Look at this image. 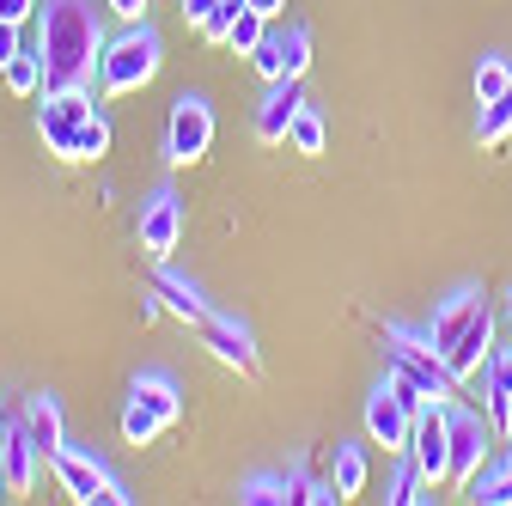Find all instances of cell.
<instances>
[{
	"label": "cell",
	"mask_w": 512,
	"mask_h": 506,
	"mask_svg": "<svg viewBox=\"0 0 512 506\" xmlns=\"http://www.w3.org/2000/svg\"><path fill=\"white\" fill-rule=\"evenodd\" d=\"M49 470H55L61 488H68V500H80V506H128V488H122L92 452H80V446H61V452L49 458Z\"/></svg>",
	"instance_id": "obj_6"
},
{
	"label": "cell",
	"mask_w": 512,
	"mask_h": 506,
	"mask_svg": "<svg viewBox=\"0 0 512 506\" xmlns=\"http://www.w3.org/2000/svg\"><path fill=\"white\" fill-rule=\"evenodd\" d=\"M482 397H506L512 403V348H500L494 360H488V391Z\"/></svg>",
	"instance_id": "obj_26"
},
{
	"label": "cell",
	"mask_w": 512,
	"mask_h": 506,
	"mask_svg": "<svg viewBox=\"0 0 512 506\" xmlns=\"http://www.w3.org/2000/svg\"><path fill=\"white\" fill-rule=\"evenodd\" d=\"M409 458L421 464V476L433 488L452 482V439H445V403H427L415 415V433H409Z\"/></svg>",
	"instance_id": "obj_11"
},
{
	"label": "cell",
	"mask_w": 512,
	"mask_h": 506,
	"mask_svg": "<svg viewBox=\"0 0 512 506\" xmlns=\"http://www.w3.org/2000/svg\"><path fill=\"white\" fill-rule=\"evenodd\" d=\"M183 415V391L171 372H135V385H128V403H122V439L128 446H153V439Z\"/></svg>",
	"instance_id": "obj_4"
},
{
	"label": "cell",
	"mask_w": 512,
	"mask_h": 506,
	"mask_svg": "<svg viewBox=\"0 0 512 506\" xmlns=\"http://www.w3.org/2000/svg\"><path fill=\"white\" fill-rule=\"evenodd\" d=\"M506 135H512V86H506L500 98H488L482 116H476V141H482V147H500Z\"/></svg>",
	"instance_id": "obj_23"
},
{
	"label": "cell",
	"mask_w": 512,
	"mask_h": 506,
	"mask_svg": "<svg viewBox=\"0 0 512 506\" xmlns=\"http://www.w3.org/2000/svg\"><path fill=\"white\" fill-rule=\"evenodd\" d=\"M409 433H415V409L378 378L372 397H366V439H372V446H384V452H409Z\"/></svg>",
	"instance_id": "obj_12"
},
{
	"label": "cell",
	"mask_w": 512,
	"mask_h": 506,
	"mask_svg": "<svg viewBox=\"0 0 512 506\" xmlns=\"http://www.w3.org/2000/svg\"><path fill=\"white\" fill-rule=\"evenodd\" d=\"M153 293L165 299V311H177V318H183V324H196V330H202V324L214 318V305H208V299H202L196 287H189L183 275H171L165 263H159V275H153Z\"/></svg>",
	"instance_id": "obj_16"
},
{
	"label": "cell",
	"mask_w": 512,
	"mask_h": 506,
	"mask_svg": "<svg viewBox=\"0 0 512 506\" xmlns=\"http://www.w3.org/2000/svg\"><path fill=\"white\" fill-rule=\"evenodd\" d=\"M202 342H208V354H214L220 366H232V372H244V378H256V372H263V354H256V336H250V324L226 318V311H214V318L202 324Z\"/></svg>",
	"instance_id": "obj_13"
},
{
	"label": "cell",
	"mask_w": 512,
	"mask_h": 506,
	"mask_svg": "<svg viewBox=\"0 0 512 506\" xmlns=\"http://www.w3.org/2000/svg\"><path fill=\"white\" fill-rule=\"evenodd\" d=\"M104 19H98V0H43V92H74L98 80V61H104Z\"/></svg>",
	"instance_id": "obj_1"
},
{
	"label": "cell",
	"mask_w": 512,
	"mask_h": 506,
	"mask_svg": "<svg viewBox=\"0 0 512 506\" xmlns=\"http://www.w3.org/2000/svg\"><path fill=\"white\" fill-rule=\"evenodd\" d=\"M506 86H512V61H506V55H482V61H476V104L500 98Z\"/></svg>",
	"instance_id": "obj_25"
},
{
	"label": "cell",
	"mask_w": 512,
	"mask_h": 506,
	"mask_svg": "<svg viewBox=\"0 0 512 506\" xmlns=\"http://www.w3.org/2000/svg\"><path fill=\"white\" fill-rule=\"evenodd\" d=\"M238 13H244V0H220L214 19L202 25V37H208V43H226V31H232V19H238Z\"/></svg>",
	"instance_id": "obj_27"
},
{
	"label": "cell",
	"mask_w": 512,
	"mask_h": 506,
	"mask_svg": "<svg viewBox=\"0 0 512 506\" xmlns=\"http://www.w3.org/2000/svg\"><path fill=\"white\" fill-rule=\"evenodd\" d=\"M25 427H31V439L43 446V458H55L61 446H68V427H61V403H55L49 391H37V397L25 403Z\"/></svg>",
	"instance_id": "obj_17"
},
{
	"label": "cell",
	"mask_w": 512,
	"mask_h": 506,
	"mask_svg": "<svg viewBox=\"0 0 512 506\" xmlns=\"http://www.w3.org/2000/svg\"><path fill=\"white\" fill-rule=\"evenodd\" d=\"M366 476H372L366 446H360V439H336V452H330V482H336V494L354 500V494L366 488Z\"/></svg>",
	"instance_id": "obj_18"
},
{
	"label": "cell",
	"mask_w": 512,
	"mask_h": 506,
	"mask_svg": "<svg viewBox=\"0 0 512 506\" xmlns=\"http://www.w3.org/2000/svg\"><path fill=\"white\" fill-rule=\"evenodd\" d=\"M25 49V37H19V25H7V19H0V68H7V61Z\"/></svg>",
	"instance_id": "obj_31"
},
{
	"label": "cell",
	"mask_w": 512,
	"mask_h": 506,
	"mask_svg": "<svg viewBox=\"0 0 512 506\" xmlns=\"http://www.w3.org/2000/svg\"><path fill=\"white\" fill-rule=\"evenodd\" d=\"M378 348H384V360H391V366H403L409 378H421L433 403H452V397H458L452 366L439 360V348H433L427 336H415V330H403V324H378Z\"/></svg>",
	"instance_id": "obj_5"
},
{
	"label": "cell",
	"mask_w": 512,
	"mask_h": 506,
	"mask_svg": "<svg viewBox=\"0 0 512 506\" xmlns=\"http://www.w3.org/2000/svg\"><path fill=\"white\" fill-rule=\"evenodd\" d=\"M104 7H110L122 25H135V19H147V7H153V0H104Z\"/></svg>",
	"instance_id": "obj_28"
},
{
	"label": "cell",
	"mask_w": 512,
	"mask_h": 506,
	"mask_svg": "<svg viewBox=\"0 0 512 506\" xmlns=\"http://www.w3.org/2000/svg\"><path fill=\"white\" fill-rule=\"evenodd\" d=\"M299 104H305L299 80H269V92L256 98V116H250L256 141H263V147H281V141H287V129H293V116H299Z\"/></svg>",
	"instance_id": "obj_14"
},
{
	"label": "cell",
	"mask_w": 512,
	"mask_h": 506,
	"mask_svg": "<svg viewBox=\"0 0 512 506\" xmlns=\"http://www.w3.org/2000/svg\"><path fill=\"white\" fill-rule=\"evenodd\" d=\"M470 500H482V506H512V458L482 464V470L470 476Z\"/></svg>",
	"instance_id": "obj_21"
},
{
	"label": "cell",
	"mask_w": 512,
	"mask_h": 506,
	"mask_svg": "<svg viewBox=\"0 0 512 506\" xmlns=\"http://www.w3.org/2000/svg\"><path fill=\"white\" fill-rule=\"evenodd\" d=\"M135 238H141V250H147L153 263H165L171 250H177V238H183V202H177V189H171V183H159L153 196L141 202Z\"/></svg>",
	"instance_id": "obj_10"
},
{
	"label": "cell",
	"mask_w": 512,
	"mask_h": 506,
	"mask_svg": "<svg viewBox=\"0 0 512 506\" xmlns=\"http://www.w3.org/2000/svg\"><path fill=\"white\" fill-rule=\"evenodd\" d=\"M208 147H214V110H208L202 92H183L171 104V122H165V165L183 171V165H196Z\"/></svg>",
	"instance_id": "obj_7"
},
{
	"label": "cell",
	"mask_w": 512,
	"mask_h": 506,
	"mask_svg": "<svg viewBox=\"0 0 512 506\" xmlns=\"http://www.w3.org/2000/svg\"><path fill=\"white\" fill-rule=\"evenodd\" d=\"M7 427H13V421H7V409H0V439H7Z\"/></svg>",
	"instance_id": "obj_34"
},
{
	"label": "cell",
	"mask_w": 512,
	"mask_h": 506,
	"mask_svg": "<svg viewBox=\"0 0 512 506\" xmlns=\"http://www.w3.org/2000/svg\"><path fill=\"white\" fill-rule=\"evenodd\" d=\"M269 25H275L269 13H256V7H244V13L232 19V31H226V49L250 61V49H256V43H263V37H269Z\"/></svg>",
	"instance_id": "obj_24"
},
{
	"label": "cell",
	"mask_w": 512,
	"mask_h": 506,
	"mask_svg": "<svg viewBox=\"0 0 512 506\" xmlns=\"http://www.w3.org/2000/svg\"><path fill=\"white\" fill-rule=\"evenodd\" d=\"M214 7H220V0H183V25H196V31H202V25L214 19Z\"/></svg>",
	"instance_id": "obj_29"
},
{
	"label": "cell",
	"mask_w": 512,
	"mask_h": 506,
	"mask_svg": "<svg viewBox=\"0 0 512 506\" xmlns=\"http://www.w3.org/2000/svg\"><path fill=\"white\" fill-rule=\"evenodd\" d=\"M37 135H43V147L55 159H68V165H92V159L110 153V122H104L92 86L37 92Z\"/></svg>",
	"instance_id": "obj_2"
},
{
	"label": "cell",
	"mask_w": 512,
	"mask_h": 506,
	"mask_svg": "<svg viewBox=\"0 0 512 506\" xmlns=\"http://www.w3.org/2000/svg\"><path fill=\"white\" fill-rule=\"evenodd\" d=\"M238 500L244 506H281V500H299V476H244L238 482Z\"/></svg>",
	"instance_id": "obj_20"
},
{
	"label": "cell",
	"mask_w": 512,
	"mask_h": 506,
	"mask_svg": "<svg viewBox=\"0 0 512 506\" xmlns=\"http://www.w3.org/2000/svg\"><path fill=\"white\" fill-rule=\"evenodd\" d=\"M250 68L263 80H305L311 68V31L305 25H269V37L250 49Z\"/></svg>",
	"instance_id": "obj_9"
},
{
	"label": "cell",
	"mask_w": 512,
	"mask_h": 506,
	"mask_svg": "<svg viewBox=\"0 0 512 506\" xmlns=\"http://www.w3.org/2000/svg\"><path fill=\"white\" fill-rule=\"evenodd\" d=\"M287 147H293V153H305V159L324 153V110H317V104H299L293 129H287Z\"/></svg>",
	"instance_id": "obj_22"
},
{
	"label": "cell",
	"mask_w": 512,
	"mask_h": 506,
	"mask_svg": "<svg viewBox=\"0 0 512 506\" xmlns=\"http://www.w3.org/2000/svg\"><path fill=\"white\" fill-rule=\"evenodd\" d=\"M37 7H43V0H0V19H7V25H25Z\"/></svg>",
	"instance_id": "obj_30"
},
{
	"label": "cell",
	"mask_w": 512,
	"mask_h": 506,
	"mask_svg": "<svg viewBox=\"0 0 512 506\" xmlns=\"http://www.w3.org/2000/svg\"><path fill=\"white\" fill-rule=\"evenodd\" d=\"M0 500H13V482H7V464H0Z\"/></svg>",
	"instance_id": "obj_33"
},
{
	"label": "cell",
	"mask_w": 512,
	"mask_h": 506,
	"mask_svg": "<svg viewBox=\"0 0 512 506\" xmlns=\"http://www.w3.org/2000/svg\"><path fill=\"white\" fill-rule=\"evenodd\" d=\"M0 80H7V92H19V98H37V92H43V49L25 43L7 68H0Z\"/></svg>",
	"instance_id": "obj_19"
},
{
	"label": "cell",
	"mask_w": 512,
	"mask_h": 506,
	"mask_svg": "<svg viewBox=\"0 0 512 506\" xmlns=\"http://www.w3.org/2000/svg\"><path fill=\"white\" fill-rule=\"evenodd\" d=\"M445 439H452V482H445V488H470V476L488 464L494 427H488L476 409H464V403L452 397V403H445Z\"/></svg>",
	"instance_id": "obj_8"
},
{
	"label": "cell",
	"mask_w": 512,
	"mask_h": 506,
	"mask_svg": "<svg viewBox=\"0 0 512 506\" xmlns=\"http://www.w3.org/2000/svg\"><path fill=\"white\" fill-rule=\"evenodd\" d=\"M0 464H7L13 494H31V488H37V470H43L49 458H43V446L31 439V427H25V421H13V427H7V439H0Z\"/></svg>",
	"instance_id": "obj_15"
},
{
	"label": "cell",
	"mask_w": 512,
	"mask_h": 506,
	"mask_svg": "<svg viewBox=\"0 0 512 506\" xmlns=\"http://www.w3.org/2000/svg\"><path fill=\"white\" fill-rule=\"evenodd\" d=\"M506 324H512V293H506Z\"/></svg>",
	"instance_id": "obj_35"
},
{
	"label": "cell",
	"mask_w": 512,
	"mask_h": 506,
	"mask_svg": "<svg viewBox=\"0 0 512 506\" xmlns=\"http://www.w3.org/2000/svg\"><path fill=\"white\" fill-rule=\"evenodd\" d=\"M244 7H256V13H269V19H281V13H287V0H244Z\"/></svg>",
	"instance_id": "obj_32"
},
{
	"label": "cell",
	"mask_w": 512,
	"mask_h": 506,
	"mask_svg": "<svg viewBox=\"0 0 512 506\" xmlns=\"http://www.w3.org/2000/svg\"><path fill=\"white\" fill-rule=\"evenodd\" d=\"M159 25L153 19H135V25H122V37L104 43V61H98V92L122 98V92H141L153 74H159Z\"/></svg>",
	"instance_id": "obj_3"
}]
</instances>
